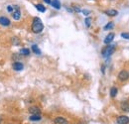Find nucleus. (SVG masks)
Wrapping results in <instances>:
<instances>
[{
	"instance_id": "nucleus-1",
	"label": "nucleus",
	"mask_w": 129,
	"mask_h": 124,
	"mask_svg": "<svg viewBox=\"0 0 129 124\" xmlns=\"http://www.w3.org/2000/svg\"><path fill=\"white\" fill-rule=\"evenodd\" d=\"M32 32L35 33V34H39L41 32L43 31L44 29V25H43V22L42 20L39 18V17H35L33 19V22H32Z\"/></svg>"
},
{
	"instance_id": "nucleus-2",
	"label": "nucleus",
	"mask_w": 129,
	"mask_h": 124,
	"mask_svg": "<svg viewBox=\"0 0 129 124\" xmlns=\"http://www.w3.org/2000/svg\"><path fill=\"white\" fill-rule=\"evenodd\" d=\"M114 51H115V47L109 45V46L103 48V50L101 51V54H102V56L105 58V57H109V56H111L113 53H114Z\"/></svg>"
},
{
	"instance_id": "nucleus-3",
	"label": "nucleus",
	"mask_w": 129,
	"mask_h": 124,
	"mask_svg": "<svg viewBox=\"0 0 129 124\" xmlns=\"http://www.w3.org/2000/svg\"><path fill=\"white\" fill-rule=\"evenodd\" d=\"M129 78V73L126 70H122L119 74H118V79L120 81H125Z\"/></svg>"
},
{
	"instance_id": "nucleus-4",
	"label": "nucleus",
	"mask_w": 129,
	"mask_h": 124,
	"mask_svg": "<svg viewBox=\"0 0 129 124\" xmlns=\"http://www.w3.org/2000/svg\"><path fill=\"white\" fill-rule=\"evenodd\" d=\"M116 122H117L118 124H128L129 123V117L128 116H125V115L118 116L117 119H116Z\"/></svg>"
},
{
	"instance_id": "nucleus-5",
	"label": "nucleus",
	"mask_w": 129,
	"mask_h": 124,
	"mask_svg": "<svg viewBox=\"0 0 129 124\" xmlns=\"http://www.w3.org/2000/svg\"><path fill=\"white\" fill-rule=\"evenodd\" d=\"M10 24H11V22H10V20H9L7 17H5V16H0V25H1V26L7 27V26H9Z\"/></svg>"
},
{
	"instance_id": "nucleus-6",
	"label": "nucleus",
	"mask_w": 129,
	"mask_h": 124,
	"mask_svg": "<svg viewBox=\"0 0 129 124\" xmlns=\"http://www.w3.org/2000/svg\"><path fill=\"white\" fill-rule=\"evenodd\" d=\"M12 68H13L14 71L20 72V71H22V70L24 69V65L21 62H14L12 64Z\"/></svg>"
},
{
	"instance_id": "nucleus-7",
	"label": "nucleus",
	"mask_w": 129,
	"mask_h": 124,
	"mask_svg": "<svg viewBox=\"0 0 129 124\" xmlns=\"http://www.w3.org/2000/svg\"><path fill=\"white\" fill-rule=\"evenodd\" d=\"M12 17H13V19L16 20V21L20 20V18H21V12H20L18 6H15V10H14V12L12 13Z\"/></svg>"
},
{
	"instance_id": "nucleus-8",
	"label": "nucleus",
	"mask_w": 129,
	"mask_h": 124,
	"mask_svg": "<svg viewBox=\"0 0 129 124\" xmlns=\"http://www.w3.org/2000/svg\"><path fill=\"white\" fill-rule=\"evenodd\" d=\"M113 39H114V34L113 33H109L106 37H105V39H104V44H110L111 42L113 41Z\"/></svg>"
},
{
	"instance_id": "nucleus-9",
	"label": "nucleus",
	"mask_w": 129,
	"mask_h": 124,
	"mask_svg": "<svg viewBox=\"0 0 129 124\" xmlns=\"http://www.w3.org/2000/svg\"><path fill=\"white\" fill-rule=\"evenodd\" d=\"M29 112L34 115V114H40L41 113V109L39 108L38 106H31L30 108H29Z\"/></svg>"
},
{
	"instance_id": "nucleus-10",
	"label": "nucleus",
	"mask_w": 129,
	"mask_h": 124,
	"mask_svg": "<svg viewBox=\"0 0 129 124\" xmlns=\"http://www.w3.org/2000/svg\"><path fill=\"white\" fill-rule=\"evenodd\" d=\"M51 5H52L55 9H58V10L61 8V3H60V1H59V0H52Z\"/></svg>"
},
{
	"instance_id": "nucleus-11",
	"label": "nucleus",
	"mask_w": 129,
	"mask_h": 124,
	"mask_svg": "<svg viewBox=\"0 0 129 124\" xmlns=\"http://www.w3.org/2000/svg\"><path fill=\"white\" fill-rule=\"evenodd\" d=\"M104 13H105L107 16H110V17H114V16H116L117 14H118V12H117L116 10H114V9H109V10H106Z\"/></svg>"
},
{
	"instance_id": "nucleus-12",
	"label": "nucleus",
	"mask_w": 129,
	"mask_h": 124,
	"mask_svg": "<svg viewBox=\"0 0 129 124\" xmlns=\"http://www.w3.org/2000/svg\"><path fill=\"white\" fill-rule=\"evenodd\" d=\"M55 122L57 124H68L67 119L64 118V117H57V118L55 119Z\"/></svg>"
},
{
	"instance_id": "nucleus-13",
	"label": "nucleus",
	"mask_w": 129,
	"mask_h": 124,
	"mask_svg": "<svg viewBox=\"0 0 129 124\" xmlns=\"http://www.w3.org/2000/svg\"><path fill=\"white\" fill-rule=\"evenodd\" d=\"M35 7L37 8V10H38L39 12H42V13L46 12V7H45L43 4H37Z\"/></svg>"
},
{
	"instance_id": "nucleus-14",
	"label": "nucleus",
	"mask_w": 129,
	"mask_h": 124,
	"mask_svg": "<svg viewBox=\"0 0 129 124\" xmlns=\"http://www.w3.org/2000/svg\"><path fill=\"white\" fill-rule=\"evenodd\" d=\"M29 119L31 121H39V120H41V116H40V114H34V115L30 116Z\"/></svg>"
},
{
	"instance_id": "nucleus-15",
	"label": "nucleus",
	"mask_w": 129,
	"mask_h": 124,
	"mask_svg": "<svg viewBox=\"0 0 129 124\" xmlns=\"http://www.w3.org/2000/svg\"><path fill=\"white\" fill-rule=\"evenodd\" d=\"M121 109H122L123 111L129 112V103L128 102H122V103H121Z\"/></svg>"
},
{
	"instance_id": "nucleus-16",
	"label": "nucleus",
	"mask_w": 129,
	"mask_h": 124,
	"mask_svg": "<svg viewBox=\"0 0 129 124\" xmlns=\"http://www.w3.org/2000/svg\"><path fill=\"white\" fill-rule=\"evenodd\" d=\"M20 54H21V55H23V56H29L30 51H29V49L23 48V49H21V50H20Z\"/></svg>"
},
{
	"instance_id": "nucleus-17",
	"label": "nucleus",
	"mask_w": 129,
	"mask_h": 124,
	"mask_svg": "<svg viewBox=\"0 0 129 124\" xmlns=\"http://www.w3.org/2000/svg\"><path fill=\"white\" fill-rule=\"evenodd\" d=\"M117 92H118L117 87H115V86L111 87V89H110V95H111V97H115L117 95Z\"/></svg>"
},
{
	"instance_id": "nucleus-18",
	"label": "nucleus",
	"mask_w": 129,
	"mask_h": 124,
	"mask_svg": "<svg viewBox=\"0 0 129 124\" xmlns=\"http://www.w3.org/2000/svg\"><path fill=\"white\" fill-rule=\"evenodd\" d=\"M32 51L36 54V55H41V50L38 48L37 45H33L32 46Z\"/></svg>"
},
{
	"instance_id": "nucleus-19",
	"label": "nucleus",
	"mask_w": 129,
	"mask_h": 124,
	"mask_svg": "<svg viewBox=\"0 0 129 124\" xmlns=\"http://www.w3.org/2000/svg\"><path fill=\"white\" fill-rule=\"evenodd\" d=\"M113 27H114V23L109 22V23H107V25L104 26V30H111V29H113Z\"/></svg>"
},
{
	"instance_id": "nucleus-20",
	"label": "nucleus",
	"mask_w": 129,
	"mask_h": 124,
	"mask_svg": "<svg viewBox=\"0 0 129 124\" xmlns=\"http://www.w3.org/2000/svg\"><path fill=\"white\" fill-rule=\"evenodd\" d=\"M84 23H85V26L88 28V27H90V25H91V19L89 18V17H87V18H85V20H84Z\"/></svg>"
},
{
	"instance_id": "nucleus-21",
	"label": "nucleus",
	"mask_w": 129,
	"mask_h": 124,
	"mask_svg": "<svg viewBox=\"0 0 129 124\" xmlns=\"http://www.w3.org/2000/svg\"><path fill=\"white\" fill-rule=\"evenodd\" d=\"M14 10H15L14 6H12V5H8V6H7V11H8L9 13H13Z\"/></svg>"
},
{
	"instance_id": "nucleus-22",
	"label": "nucleus",
	"mask_w": 129,
	"mask_h": 124,
	"mask_svg": "<svg viewBox=\"0 0 129 124\" xmlns=\"http://www.w3.org/2000/svg\"><path fill=\"white\" fill-rule=\"evenodd\" d=\"M19 43H20V41L18 40V38L14 37V38L12 39V44H13V45H19Z\"/></svg>"
},
{
	"instance_id": "nucleus-23",
	"label": "nucleus",
	"mask_w": 129,
	"mask_h": 124,
	"mask_svg": "<svg viewBox=\"0 0 129 124\" xmlns=\"http://www.w3.org/2000/svg\"><path fill=\"white\" fill-rule=\"evenodd\" d=\"M121 37L124 38V39L129 40V33H122V34H121Z\"/></svg>"
},
{
	"instance_id": "nucleus-24",
	"label": "nucleus",
	"mask_w": 129,
	"mask_h": 124,
	"mask_svg": "<svg viewBox=\"0 0 129 124\" xmlns=\"http://www.w3.org/2000/svg\"><path fill=\"white\" fill-rule=\"evenodd\" d=\"M74 10L75 11H77V12H81V8L79 7V6H77V5H74Z\"/></svg>"
},
{
	"instance_id": "nucleus-25",
	"label": "nucleus",
	"mask_w": 129,
	"mask_h": 124,
	"mask_svg": "<svg viewBox=\"0 0 129 124\" xmlns=\"http://www.w3.org/2000/svg\"><path fill=\"white\" fill-rule=\"evenodd\" d=\"M81 12H82L85 16H87L90 14V11H88V10H81Z\"/></svg>"
},
{
	"instance_id": "nucleus-26",
	"label": "nucleus",
	"mask_w": 129,
	"mask_h": 124,
	"mask_svg": "<svg viewBox=\"0 0 129 124\" xmlns=\"http://www.w3.org/2000/svg\"><path fill=\"white\" fill-rule=\"evenodd\" d=\"M44 2H46L47 4H51V2H52V1H51V0H44Z\"/></svg>"
},
{
	"instance_id": "nucleus-27",
	"label": "nucleus",
	"mask_w": 129,
	"mask_h": 124,
	"mask_svg": "<svg viewBox=\"0 0 129 124\" xmlns=\"http://www.w3.org/2000/svg\"><path fill=\"white\" fill-rule=\"evenodd\" d=\"M101 71H102V74H104V66H102V68H101Z\"/></svg>"
},
{
	"instance_id": "nucleus-28",
	"label": "nucleus",
	"mask_w": 129,
	"mask_h": 124,
	"mask_svg": "<svg viewBox=\"0 0 129 124\" xmlns=\"http://www.w3.org/2000/svg\"><path fill=\"white\" fill-rule=\"evenodd\" d=\"M0 124H1V118H0Z\"/></svg>"
}]
</instances>
